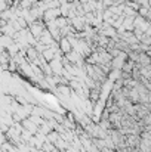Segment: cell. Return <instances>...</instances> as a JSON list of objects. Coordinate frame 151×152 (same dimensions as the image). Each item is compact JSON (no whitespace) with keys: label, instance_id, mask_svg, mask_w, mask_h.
Wrapping results in <instances>:
<instances>
[{"label":"cell","instance_id":"6da1fadb","mask_svg":"<svg viewBox=\"0 0 151 152\" xmlns=\"http://www.w3.org/2000/svg\"><path fill=\"white\" fill-rule=\"evenodd\" d=\"M61 49L64 50V52H67V53H70V44H68V40L67 39H62V41H61Z\"/></svg>","mask_w":151,"mask_h":152},{"label":"cell","instance_id":"7a4b0ae2","mask_svg":"<svg viewBox=\"0 0 151 152\" xmlns=\"http://www.w3.org/2000/svg\"><path fill=\"white\" fill-rule=\"evenodd\" d=\"M58 89H59V92H61L62 95H65V96H70V87H67V86H59Z\"/></svg>","mask_w":151,"mask_h":152}]
</instances>
